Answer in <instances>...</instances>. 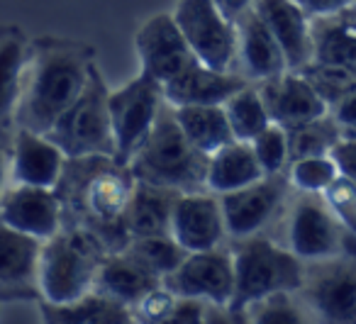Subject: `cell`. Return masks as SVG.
<instances>
[{"mask_svg":"<svg viewBox=\"0 0 356 324\" xmlns=\"http://www.w3.org/2000/svg\"><path fill=\"white\" fill-rule=\"evenodd\" d=\"M134 173L113 156L69 159L54 186L64 212V227L93 234L108 254L129 244L127 212L134 193Z\"/></svg>","mask_w":356,"mask_h":324,"instance_id":"6da1fadb","label":"cell"},{"mask_svg":"<svg viewBox=\"0 0 356 324\" xmlns=\"http://www.w3.org/2000/svg\"><path fill=\"white\" fill-rule=\"evenodd\" d=\"M98 59L95 47L69 37L44 35L32 40L22 93L15 110V127L47 134L76 103Z\"/></svg>","mask_w":356,"mask_h":324,"instance_id":"7a4b0ae2","label":"cell"},{"mask_svg":"<svg viewBox=\"0 0 356 324\" xmlns=\"http://www.w3.org/2000/svg\"><path fill=\"white\" fill-rule=\"evenodd\" d=\"M208 159L186 139L173 115V105H163L149 137L129 161L137 181L168 188L176 193H200L205 188Z\"/></svg>","mask_w":356,"mask_h":324,"instance_id":"3957f363","label":"cell"},{"mask_svg":"<svg viewBox=\"0 0 356 324\" xmlns=\"http://www.w3.org/2000/svg\"><path fill=\"white\" fill-rule=\"evenodd\" d=\"M227 246L234 266V295L229 307L247 309L276 293H296L302 285L305 261L271 234L227 239Z\"/></svg>","mask_w":356,"mask_h":324,"instance_id":"277c9868","label":"cell"},{"mask_svg":"<svg viewBox=\"0 0 356 324\" xmlns=\"http://www.w3.org/2000/svg\"><path fill=\"white\" fill-rule=\"evenodd\" d=\"M108 249L93 234L76 227H61L42 241L40 251V295L44 302H71L90 290Z\"/></svg>","mask_w":356,"mask_h":324,"instance_id":"5b68a950","label":"cell"},{"mask_svg":"<svg viewBox=\"0 0 356 324\" xmlns=\"http://www.w3.org/2000/svg\"><path fill=\"white\" fill-rule=\"evenodd\" d=\"M271 236L305 264L330 259L356 244V234H351L337 220L325 197L300 191H293L286 212L273 227Z\"/></svg>","mask_w":356,"mask_h":324,"instance_id":"8992f818","label":"cell"},{"mask_svg":"<svg viewBox=\"0 0 356 324\" xmlns=\"http://www.w3.org/2000/svg\"><path fill=\"white\" fill-rule=\"evenodd\" d=\"M47 137L69 159L81 156H113L115 134L110 120V88L98 64L90 71L83 93L54 122Z\"/></svg>","mask_w":356,"mask_h":324,"instance_id":"52a82bcc","label":"cell"},{"mask_svg":"<svg viewBox=\"0 0 356 324\" xmlns=\"http://www.w3.org/2000/svg\"><path fill=\"white\" fill-rule=\"evenodd\" d=\"M296 295L315 324H356V244L330 259L307 261Z\"/></svg>","mask_w":356,"mask_h":324,"instance_id":"ba28073f","label":"cell"},{"mask_svg":"<svg viewBox=\"0 0 356 324\" xmlns=\"http://www.w3.org/2000/svg\"><path fill=\"white\" fill-rule=\"evenodd\" d=\"M293 186L288 173H266L259 181L220 195L227 239L271 234L283 217Z\"/></svg>","mask_w":356,"mask_h":324,"instance_id":"9c48e42d","label":"cell"},{"mask_svg":"<svg viewBox=\"0 0 356 324\" xmlns=\"http://www.w3.org/2000/svg\"><path fill=\"white\" fill-rule=\"evenodd\" d=\"M166 105L163 88L139 71L137 79L110 90V120L115 134V159L129 166L137 149L149 137L159 113Z\"/></svg>","mask_w":356,"mask_h":324,"instance_id":"30bf717a","label":"cell"},{"mask_svg":"<svg viewBox=\"0 0 356 324\" xmlns=\"http://www.w3.org/2000/svg\"><path fill=\"white\" fill-rule=\"evenodd\" d=\"M173 20L193 54L215 71H237V27L215 0H178Z\"/></svg>","mask_w":356,"mask_h":324,"instance_id":"8fae6325","label":"cell"},{"mask_svg":"<svg viewBox=\"0 0 356 324\" xmlns=\"http://www.w3.org/2000/svg\"><path fill=\"white\" fill-rule=\"evenodd\" d=\"M161 283L178 298H195L213 305H232L234 266L229 246H215L208 251H191L178 268L163 275Z\"/></svg>","mask_w":356,"mask_h":324,"instance_id":"7c38bea8","label":"cell"},{"mask_svg":"<svg viewBox=\"0 0 356 324\" xmlns=\"http://www.w3.org/2000/svg\"><path fill=\"white\" fill-rule=\"evenodd\" d=\"M134 49L139 54L142 74L152 76L159 86L176 79L198 59L186 42L184 32L178 30L171 13H159L149 17L134 35Z\"/></svg>","mask_w":356,"mask_h":324,"instance_id":"4fadbf2b","label":"cell"},{"mask_svg":"<svg viewBox=\"0 0 356 324\" xmlns=\"http://www.w3.org/2000/svg\"><path fill=\"white\" fill-rule=\"evenodd\" d=\"M42 241L22 234L0 220V305L40 302Z\"/></svg>","mask_w":356,"mask_h":324,"instance_id":"5bb4252c","label":"cell"},{"mask_svg":"<svg viewBox=\"0 0 356 324\" xmlns=\"http://www.w3.org/2000/svg\"><path fill=\"white\" fill-rule=\"evenodd\" d=\"M0 220L32 239L47 241L64 227V212L54 188L10 183L0 197Z\"/></svg>","mask_w":356,"mask_h":324,"instance_id":"9a60e30c","label":"cell"},{"mask_svg":"<svg viewBox=\"0 0 356 324\" xmlns=\"http://www.w3.org/2000/svg\"><path fill=\"white\" fill-rule=\"evenodd\" d=\"M168 234L186 251H208L227 244L220 195L210 191L181 193L173 205L171 232Z\"/></svg>","mask_w":356,"mask_h":324,"instance_id":"2e32d148","label":"cell"},{"mask_svg":"<svg viewBox=\"0 0 356 324\" xmlns=\"http://www.w3.org/2000/svg\"><path fill=\"white\" fill-rule=\"evenodd\" d=\"M257 86L271 122L283 129H293L330 113L327 103L300 71H283L273 79L259 81Z\"/></svg>","mask_w":356,"mask_h":324,"instance_id":"e0dca14e","label":"cell"},{"mask_svg":"<svg viewBox=\"0 0 356 324\" xmlns=\"http://www.w3.org/2000/svg\"><path fill=\"white\" fill-rule=\"evenodd\" d=\"M69 161L64 152L47 134L15 127L13 134L10 178L13 183L37 188H54Z\"/></svg>","mask_w":356,"mask_h":324,"instance_id":"ac0fdd59","label":"cell"},{"mask_svg":"<svg viewBox=\"0 0 356 324\" xmlns=\"http://www.w3.org/2000/svg\"><path fill=\"white\" fill-rule=\"evenodd\" d=\"M254 10L276 37L288 71L305 69L312 61V17L296 0H257Z\"/></svg>","mask_w":356,"mask_h":324,"instance_id":"d6986e66","label":"cell"},{"mask_svg":"<svg viewBox=\"0 0 356 324\" xmlns=\"http://www.w3.org/2000/svg\"><path fill=\"white\" fill-rule=\"evenodd\" d=\"M234 27H237V74H242L252 83H259L288 71L286 56L276 37L254 8L239 15Z\"/></svg>","mask_w":356,"mask_h":324,"instance_id":"ffe728a7","label":"cell"},{"mask_svg":"<svg viewBox=\"0 0 356 324\" xmlns=\"http://www.w3.org/2000/svg\"><path fill=\"white\" fill-rule=\"evenodd\" d=\"M247 83L252 81H247L237 71H215L195 59L188 69H184L161 88L166 103L181 108V105H225V100L232 98Z\"/></svg>","mask_w":356,"mask_h":324,"instance_id":"44dd1931","label":"cell"},{"mask_svg":"<svg viewBox=\"0 0 356 324\" xmlns=\"http://www.w3.org/2000/svg\"><path fill=\"white\" fill-rule=\"evenodd\" d=\"M156 285H161V278L124 249L105 256L100 264L98 278H95L98 293L118 300L120 305L129 309Z\"/></svg>","mask_w":356,"mask_h":324,"instance_id":"7402d4cb","label":"cell"},{"mask_svg":"<svg viewBox=\"0 0 356 324\" xmlns=\"http://www.w3.org/2000/svg\"><path fill=\"white\" fill-rule=\"evenodd\" d=\"M32 40L17 25H0V127L15 124L17 100L22 93Z\"/></svg>","mask_w":356,"mask_h":324,"instance_id":"603a6c76","label":"cell"},{"mask_svg":"<svg viewBox=\"0 0 356 324\" xmlns=\"http://www.w3.org/2000/svg\"><path fill=\"white\" fill-rule=\"evenodd\" d=\"M312 61L356 66V6L312 17Z\"/></svg>","mask_w":356,"mask_h":324,"instance_id":"cb8c5ba5","label":"cell"},{"mask_svg":"<svg viewBox=\"0 0 356 324\" xmlns=\"http://www.w3.org/2000/svg\"><path fill=\"white\" fill-rule=\"evenodd\" d=\"M261 176H266V173L259 166L252 144L234 139V142L225 144L222 149H218L208 159L205 188L210 193H215V195H222V193L249 186V183L259 181Z\"/></svg>","mask_w":356,"mask_h":324,"instance_id":"d4e9b609","label":"cell"},{"mask_svg":"<svg viewBox=\"0 0 356 324\" xmlns=\"http://www.w3.org/2000/svg\"><path fill=\"white\" fill-rule=\"evenodd\" d=\"M37 305L44 324H127L132 319V309L98 290H90L88 295L71 302L40 300Z\"/></svg>","mask_w":356,"mask_h":324,"instance_id":"484cf974","label":"cell"},{"mask_svg":"<svg viewBox=\"0 0 356 324\" xmlns=\"http://www.w3.org/2000/svg\"><path fill=\"white\" fill-rule=\"evenodd\" d=\"M181 193L159 188L152 183H134L132 202L127 212L129 236H163L171 232V215Z\"/></svg>","mask_w":356,"mask_h":324,"instance_id":"4316f807","label":"cell"},{"mask_svg":"<svg viewBox=\"0 0 356 324\" xmlns=\"http://www.w3.org/2000/svg\"><path fill=\"white\" fill-rule=\"evenodd\" d=\"M186 139L205 156H213L225 144L234 142L227 113L222 105H181L173 108Z\"/></svg>","mask_w":356,"mask_h":324,"instance_id":"83f0119b","label":"cell"},{"mask_svg":"<svg viewBox=\"0 0 356 324\" xmlns=\"http://www.w3.org/2000/svg\"><path fill=\"white\" fill-rule=\"evenodd\" d=\"M222 108L227 113L234 139H239V142H252L259 132H264L271 124L257 83H247L244 88H239L232 98L225 100Z\"/></svg>","mask_w":356,"mask_h":324,"instance_id":"f1b7e54d","label":"cell"},{"mask_svg":"<svg viewBox=\"0 0 356 324\" xmlns=\"http://www.w3.org/2000/svg\"><path fill=\"white\" fill-rule=\"evenodd\" d=\"M341 129L332 113L315 118L305 124L288 129V147H291V161L307 156H330L334 147L341 142Z\"/></svg>","mask_w":356,"mask_h":324,"instance_id":"f546056e","label":"cell"},{"mask_svg":"<svg viewBox=\"0 0 356 324\" xmlns=\"http://www.w3.org/2000/svg\"><path fill=\"white\" fill-rule=\"evenodd\" d=\"M124 251H129L134 259L142 261L147 268H152L159 278H163V275H168L173 268H178V264L188 256V251L178 244L171 234L134 236V239H129V244L124 246Z\"/></svg>","mask_w":356,"mask_h":324,"instance_id":"4dcf8cb0","label":"cell"},{"mask_svg":"<svg viewBox=\"0 0 356 324\" xmlns=\"http://www.w3.org/2000/svg\"><path fill=\"white\" fill-rule=\"evenodd\" d=\"M312 88L320 93L327 108L339 103L344 95L356 90V66H337V64H307L300 71Z\"/></svg>","mask_w":356,"mask_h":324,"instance_id":"1f68e13d","label":"cell"},{"mask_svg":"<svg viewBox=\"0 0 356 324\" xmlns=\"http://www.w3.org/2000/svg\"><path fill=\"white\" fill-rule=\"evenodd\" d=\"M249 324H315L296 293H276L247 307Z\"/></svg>","mask_w":356,"mask_h":324,"instance_id":"d6a6232c","label":"cell"},{"mask_svg":"<svg viewBox=\"0 0 356 324\" xmlns=\"http://www.w3.org/2000/svg\"><path fill=\"white\" fill-rule=\"evenodd\" d=\"M288 181H291L293 191L300 193H322L339 178V168H337L334 159L330 156H307V159H296L288 166Z\"/></svg>","mask_w":356,"mask_h":324,"instance_id":"836d02e7","label":"cell"},{"mask_svg":"<svg viewBox=\"0 0 356 324\" xmlns=\"http://www.w3.org/2000/svg\"><path fill=\"white\" fill-rule=\"evenodd\" d=\"M252 149L257 154L264 173H286L291 166V147H288V129L281 124H268L264 132L252 139Z\"/></svg>","mask_w":356,"mask_h":324,"instance_id":"e575fe53","label":"cell"},{"mask_svg":"<svg viewBox=\"0 0 356 324\" xmlns=\"http://www.w3.org/2000/svg\"><path fill=\"white\" fill-rule=\"evenodd\" d=\"M322 197H325V202L330 205V210L334 212L337 220H339L351 234H356V183L339 173V178L322 193Z\"/></svg>","mask_w":356,"mask_h":324,"instance_id":"d590c367","label":"cell"},{"mask_svg":"<svg viewBox=\"0 0 356 324\" xmlns=\"http://www.w3.org/2000/svg\"><path fill=\"white\" fill-rule=\"evenodd\" d=\"M178 295H173L166 285H156L154 290H149L142 300L132 307V319L139 324H156L159 319H163L168 314V309L173 307Z\"/></svg>","mask_w":356,"mask_h":324,"instance_id":"8d00e7d4","label":"cell"},{"mask_svg":"<svg viewBox=\"0 0 356 324\" xmlns=\"http://www.w3.org/2000/svg\"><path fill=\"white\" fill-rule=\"evenodd\" d=\"M208 302L195 298H176L173 307L156 324H203Z\"/></svg>","mask_w":356,"mask_h":324,"instance_id":"74e56055","label":"cell"},{"mask_svg":"<svg viewBox=\"0 0 356 324\" xmlns=\"http://www.w3.org/2000/svg\"><path fill=\"white\" fill-rule=\"evenodd\" d=\"M332 118L337 120L344 139H356V90H351L349 95L339 100L337 105L330 108Z\"/></svg>","mask_w":356,"mask_h":324,"instance_id":"f35d334b","label":"cell"},{"mask_svg":"<svg viewBox=\"0 0 356 324\" xmlns=\"http://www.w3.org/2000/svg\"><path fill=\"white\" fill-rule=\"evenodd\" d=\"M13 134L15 124H3L0 127V197L13 183L10 178V156H13Z\"/></svg>","mask_w":356,"mask_h":324,"instance_id":"ab89813d","label":"cell"},{"mask_svg":"<svg viewBox=\"0 0 356 324\" xmlns=\"http://www.w3.org/2000/svg\"><path fill=\"white\" fill-rule=\"evenodd\" d=\"M203 324H249V314H247V309L208 302Z\"/></svg>","mask_w":356,"mask_h":324,"instance_id":"60d3db41","label":"cell"},{"mask_svg":"<svg viewBox=\"0 0 356 324\" xmlns=\"http://www.w3.org/2000/svg\"><path fill=\"white\" fill-rule=\"evenodd\" d=\"M332 159H334L341 176L356 183V139H341L332 152Z\"/></svg>","mask_w":356,"mask_h":324,"instance_id":"b9f144b4","label":"cell"},{"mask_svg":"<svg viewBox=\"0 0 356 324\" xmlns=\"http://www.w3.org/2000/svg\"><path fill=\"white\" fill-rule=\"evenodd\" d=\"M298 6L307 13L310 17H322L332 15V13L346 10V8L354 6V0H296Z\"/></svg>","mask_w":356,"mask_h":324,"instance_id":"7bdbcfd3","label":"cell"},{"mask_svg":"<svg viewBox=\"0 0 356 324\" xmlns=\"http://www.w3.org/2000/svg\"><path fill=\"white\" fill-rule=\"evenodd\" d=\"M254 3H257V0H215V6L220 8V13L232 22L237 20L239 15H244L247 10H252Z\"/></svg>","mask_w":356,"mask_h":324,"instance_id":"ee69618b","label":"cell"},{"mask_svg":"<svg viewBox=\"0 0 356 324\" xmlns=\"http://www.w3.org/2000/svg\"><path fill=\"white\" fill-rule=\"evenodd\" d=\"M127 324H139V322H134V319H129V322Z\"/></svg>","mask_w":356,"mask_h":324,"instance_id":"f6af8a7d","label":"cell"},{"mask_svg":"<svg viewBox=\"0 0 356 324\" xmlns=\"http://www.w3.org/2000/svg\"><path fill=\"white\" fill-rule=\"evenodd\" d=\"M354 6H356V0H354Z\"/></svg>","mask_w":356,"mask_h":324,"instance_id":"bcb514c9","label":"cell"}]
</instances>
